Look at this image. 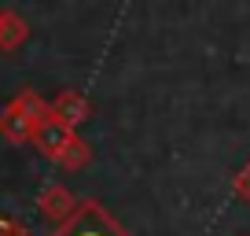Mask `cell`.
Returning <instances> with one entry per match:
<instances>
[{
	"label": "cell",
	"mask_w": 250,
	"mask_h": 236,
	"mask_svg": "<svg viewBox=\"0 0 250 236\" xmlns=\"http://www.w3.org/2000/svg\"><path fill=\"white\" fill-rule=\"evenodd\" d=\"M55 236H122V229H118L100 207L88 203V207H81V211L74 214V218L66 221Z\"/></svg>",
	"instance_id": "obj_1"
},
{
	"label": "cell",
	"mask_w": 250,
	"mask_h": 236,
	"mask_svg": "<svg viewBox=\"0 0 250 236\" xmlns=\"http://www.w3.org/2000/svg\"><path fill=\"white\" fill-rule=\"evenodd\" d=\"M0 229H8V225H4V221H0Z\"/></svg>",
	"instance_id": "obj_2"
}]
</instances>
